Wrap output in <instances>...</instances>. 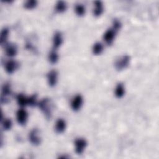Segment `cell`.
Instances as JSON below:
<instances>
[{
    "instance_id": "obj_7",
    "label": "cell",
    "mask_w": 159,
    "mask_h": 159,
    "mask_svg": "<svg viewBox=\"0 0 159 159\" xmlns=\"http://www.w3.org/2000/svg\"><path fill=\"white\" fill-rule=\"evenodd\" d=\"M83 99L81 95L79 94L75 95L71 101L70 106L71 109L74 111H79L83 105Z\"/></svg>"
},
{
    "instance_id": "obj_3",
    "label": "cell",
    "mask_w": 159,
    "mask_h": 159,
    "mask_svg": "<svg viewBox=\"0 0 159 159\" xmlns=\"http://www.w3.org/2000/svg\"><path fill=\"white\" fill-rule=\"evenodd\" d=\"M28 139L29 142L33 145H39L41 143L42 139L40 135V132L39 129L35 128L30 130V132L29 134Z\"/></svg>"
},
{
    "instance_id": "obj_18",
    "label": "cell",
    "mask_w": 159,
    "mask_h": 159,
    "mask_svg": "<svg viewBox=\"0 0 159 159\" xmlns=\"http://www.w3.org/2000/svg\"><path fill=\"white\" fill-rule=\"evenodd\" d=\"M67 8V5L65 1H58L55 7V11L58 13H63L64 12Z\"/></svg>"
},
{
    "instance_id": "obj_15",
    "label": "cell",
    "mask_w": 159,
    "mask_h": 159,
    "mask_svg": "<svg viewBox=\"0 0 159 159\" xmlns=\"http://www.w3.org/2000/svg\"><path fill=\"white\" fill-rule=\"evenodd\" d=\"M125 93V87L123 83H119L115 88V91H114V94L115 96L117 98H122Z\"/></svg>"
},
{
    "instance_id": "obj_5",
    "label": "cell",
    "mask_w": 159,
    "mask_h": 159,
    "mask_svg": "<svg viewBox=\"0 0 159 159\" xmlns=\"http://www.w3.org/2000/svg\"><path fill=\"white\" fill-rule=\"evenodd\" d=\"M11 85L8 83H6L2 86L1 89V103L6 104L9 102V96L11 94Z\"/></svg>"
},
{
    "instance_id": "obj_23",
    "label": "cell",
    "mask_w": 159,
    "mask_h": 159,
    "mask_svg": "<svg viewBox=\"0 0 159 159\" xmlns=\"http://www.w3.org/2000/svg\"><path fill=\"white\" fill-rule=\"evenodd\" d=\"M38 104L37 96L36 94H34L27 98V106L30 107H34Z\"/></svg>"
},
{
    "instance_id": "obj_24",
    "label": "cell",
    "mask_w": 159,
    "mask_h": 159,
    "mask_svg": "<svg viewBox=\"0 0 159 159\" xmlns=\"http://www.w3.org/2000/svg\"><path fill=\"white\" fill-rule=\"evenodd\" d=\"M37 6V1L35 0L27 1L24 3V7L27 9H33Z\"/></svg>"
},
{
    "instance_id": "obj_20",
    "label": "cell",
    "mask_w": 159,
    "mask_h": 159,
    "mask_svg": "<svg viewBox=\"0 0 159 159\" xmlns=\"http://www.w3.org/2000/svg\"><path fill=\"white\" fill-rule=\"evenodd\" d=\"M59 56L55 50H52L48 55V60L52 64H55L58 61Z\"/></svg>"
},
{
    "instance_id": "obj_13",
    "label": "cell",
    "mask_w": 159,
    "mask_h": 159,
    "mask_svg": "<svg viewBox=\"0 0 159 159\" xmlns=\"http://www.w3.org/2000/svg\"><path fill=\"white\" fill-rule=\"evenodd\" d=\"M66 127V121L62 119L59 118L57 119L55 125V132L58 134H61L65 132Z\"/></svg>"
},
{
    "instance_id": "obj_6",
    "label": "cell",
    "mask_w": 159,
    "mask_h": 159,
    "mask_svg": "<svg viewBox=\"0 0 159 159\" xmlns=\"http://www.w3.org/2000/svg\"><path fill=\"white\" fill-rule=\"evenodd\" d=\"M74 143H75V152L78 155L83 153L87 146L86 140L84 139L81 137L76 139Z\"/></svg>"
},
{
    "instance_id": "obj_8",
    "label": "cell",
    "mask_w": 159,
    "mask_h": 159,
    "mask_svg": "<svg viewBox=\"0 0 159 159\" xmlns=\"http://www.w3.org/2000/svg\"><path fill=\"white\" fill-rule=\"evenodd\" d=\"M28 113L24 109H20L16 112V120L19 125H24L27 123Z\"/></svg>"
},
{
    "instance_id": "obj_10",
    "label": "cell",
    "mask_w": 159,
    "mask_h": 159,
    "mask_svg": "<svg viewBox=\"0 0 159 159\" xmlns=\"http://www.w3.org/2000/svg\"><path fill=\"white\" fill-rule=\"evenodd\" d=\"M19 64V63L14 60H9L5 63V70L8 74H12L18 68Z\"/></svg>"
},
{
    "instance_id": "obj_22",
    "label": "cell",
    "mask_w": 159,
    "mask_h": 159,
    "mask_svg": "<svg viewBox=\"0 0 159 159\" xmlns=\"http://www.w3.org/2000/svg\"><path fill=\"white\" fill-rule=\"evenodd\" d=\"M1 123H2V127L4 130H9L11 129L12 123L10 119L8 118H2L1 119Z\"/></svg>"
},
{
    "instance_id": "obj_11",
    "label": "cell",
    "mask_w": 159,
    "mask_h": 159,
    "mask_svg": "<svg viewBox=\"0 0 159 159\" xmlns=\"http://www.w3.org/2000/svg\"><path fill=\"white\" fill-rule=\"evenodd\" d=\"M63 43V36L60 32H56L52 38V46L53 50L58 49Z\"/></svg>"
},
{
    "instance_id": "obj_2",
    "label": "cell",
    "mask_w": 159,
    "mask_h": 159,
    "mask_svg": "<svg viewBox=\"0 0 159 159\" xmlns=\"http://www.w3.org/2000/svg\"><path fill=\"white\" fill-rule=\"evenodd\" d=\"M130 56L127 55H122L120 57H119L114 63V66L115 68L117 71H122L124 69H125L130 63Z\"/></svg>"
},
{
    "instance_id": "obj_12",
    "label": "cell",
    "mask_w": 159,
    "mask_h": 159,
    "mask_svg": "<svg viewBox=\"0 0 159 159\" xmlns=\"http://www.w3.org/2000/svg\"><path fill=\"white\" fill-rule=\"evenodd\" d=\"M104 11L103 3L101 1H96L94 2V9L93 11V14L94 17H99Z\"/></svg>"
},
{
    "instance_id": "obj_1",
    "label": "cell",
    "mask_w": 159,
    "mask_h": 159,
    "mask_svg": "<svg viewBox=\"0 0 159 159\" xmlns=\"http://www.w3.org/2000/svg\"><path fill=\"white\" fill-rule=\"evenodd\" d=\"M37 106L44 114L47 119H50L52 116L53 106L51 100L49 98H45L38 102Z\"/></svg>"
},
{
    "instance_id": "obj_9",
    "label": "cell",
    "mask_w": 159,
    "mask_h": 159,
    "mask_svg": "<svg viewBox=\"0 0 159 159\" xmlns=\"http://www.w3.org/2000/svg\"><path fill=\"white\" fill-rule=\"evenodd\" d=\"M47 83L50 87H54L58 81V72L55 70H52L47 74Z\"/></svg>"
},
{
    "instance_id": "obj_16",
    "label": "cell",
    "mask_w": 159,
    "mask_h": 159,
    "mask_svg": "<svg viewBox=\"0 0 159 159\" xmlns=\"http://www.w3.org/2000/svg\"><path fill=\"white\" fill-rule=\"evenodd\" d=\"M27 98L28 97L25 96L24 94L20 93L16 96L17 103L19 106L24 107L27 106Z\"/></svg>"
},
{
    "instance_id": "obj_4",
    "label": "cell",
    "mask_w": 159,
    "mask_h": 159,
    "mask_svg": "<svg viewBox=\"0 0 159 159\" xmlns=\"http://www.w3.org/2000/svg\"><path fill=\"white\" fill-rule=\"evenodd\" d=\"M117 31L112 27L108 29L103 35V40L107 45H111L113 43L114 40L116 38Z\"/></svg>"
},
{
    "instance_id": "obj_25",
    "label": "cell",
    "mask_w": 159,
    "mask_h": 159,
    "mask_svg": "<svg viewBox=\"0 0 159 159\" xmlns=\"http://www.w3.org/2000/svg\"><path fill=\"white\" fill-rule=\"evenodd\" d=\"M112 27L115 29L117 32H118L120 29H121V27H122V24L120 22V21L118 19H114L113 21H112Z\"/></svg>"
},
{
    "instance_id": "obj_17",
    "label": "cell",
    "mask_w": 159,
    "mask_h": 159,
    "mask_svg": "<svg viewBox=\"0 0 159 159\" xmlns=\"http://www.w3.org/2000/svg\"><path fill=\"white\" fill-rule=\"evenodd\" d=\"M104 50V46L101 42H96L92 47V52L95 55H99Z\"/></svg>"
},
{
    "instance_id": "obj_21",
    "label": "cell",
    "mask_w": 159,
    "mask_h": 159,
    "mask_svg": "<svg viewBox=\"0 0 159 159\" xmlns=\"http://www.w3.org/2000/svg\"><path fill=\"white\" fill-rule=\"evenodd\" d=\"M75 11L76 14L79 17H82L85 14L86 9L83 4H77L75 7Z\"/></svg>"
},
{
    "instance_id": "obj_19",
    "label": "cell",
    "mask_w": 159,
    "mask_h": 159,
    "mask_svg": "<svg viewBox=\"0 0 159 159\" xmlns=\"http://www.w3.org/2000/svg\"><path fill=\"white\" fill-rule=\"evenodd\" d=\"M9 30L8 28L4 27L2 29L1 34V39H0V43L1 45H4L6 44L8 36H9Z\"/></svg>"
},
{
    "instance_id": "obj_14",
    "label": "cell",
    "mask_w": 159,
    "mask_h": 159,
    "mask_svg": "<svg viewBox=\"0 0 159 159\" xmlns=\"http://www.w3.org/2000/svg\"><path fill=\"white\" fill-rule=\"evenodd\" d=\"M5 51L7 57H13L17 53V47L14 43H9L6 45Z\"/></svg>"
}]
</instances>
